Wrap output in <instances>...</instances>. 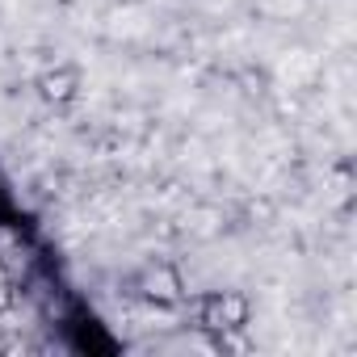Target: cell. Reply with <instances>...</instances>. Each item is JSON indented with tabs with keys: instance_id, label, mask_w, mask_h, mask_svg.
<instances>
[{
	"instance_id": "1",
	"label": "cell",
	"mask_w": 357,
	"mask_h": 357,
	"mask_svg": "<svg viewBox=\"0 0 357 357\" xmlns=\"http://www.w3.org/2000/svg\"><path fill=\"white\" fill-rule=\"evenodd\" d=\"M198 319L202 328H215V332H240L252 319V303L240 290H215L198 303Z\"/></svg>"
},
{
	"instance_id": "2",
	"label": "cell",
	"mask_w": 357,
	"mask_h": 357,
	"mask_svg": "<svg viewBox=\"0 0 357 357\" xmlns=\"http://www.w3.org/2000/svg\"><path fill=\"white\" fill-rule=\"evenodd\" d=\"M34 89H38L43 101L68 105V101H76V93H80V68H76V63H55V68H47V72L34 80Z\"/></svg>"
},
{
	"instance_id": "3",
	"label": "cell",
	"mask_w": 357,
	"mask_h": 357,
	"mask_svg": "<svg viewBox=\"0 0 357 357\" xmlns=\"http://www.w3.org/2000/svg\"><path fill=\"white\" fill-rule=\"evenodd\" d=\"M181 273H176L172 265H151L147 273H143V294L151 298V303H176L181 298Z\"/></svg>"
},
{
	"instance_id": "4",
	"label": "cell",
	"mask_w": 357,
	"mask_h": 357,
	"mask_svg": "<svg viewBox=\"0 0 357 357\" xmlns=\"http://www.w3.org/2000/svg\"><path fill=\"white\" fill-rule=\"evenodd\" d=\"M9 298V278H5V269H0V303Z\"/></svg>"
}]
</instances>
